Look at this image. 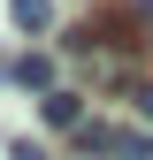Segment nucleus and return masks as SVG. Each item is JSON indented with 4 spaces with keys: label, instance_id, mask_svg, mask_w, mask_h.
Masks as SVG:
<instances>
[{
    "label": "nucleus",
    "instance_id": "obj_7",
    "mask_svg": "<svg viewBox=\"0 0 153 160\" xmlns=\"http://www.w3.org/2000/svg\"><path fill=\"white\" fill-rule=\"evenodd\" d=\"M15 160H46V152H38V145H31V137H23V145H15Z\"/></svg>",
    "mask_w": 153,
    "mask_h": 160
},
{
    "label": "nucleus",
    "instance_id": "obj_2",
    "mask_svg": "<svg viewBox=\"0 0 153 160\" xmlns=\"http://www.w3.org/2000/svg\"><path fill=\"white\" fill-rule=\"evenodd\" d=\"M15 84H31V92H54V53H23V61H15Z\"/></svg>",
    "mask_w": 153,
    "mask_h": 160
},
{
    "label": "nucleus",
    "instance_id": "obj_8",
    "mask_svg": "<svg viewBox=\"0 0 153 160\" xmlns=\"http://www.w3.org/2000/svg\"><path fill=\"white\" fill-rule=\"evenodd\" d=\"M145 15H153V0H145Z\"/></svg>",
    "mask_w": 153,
    "mask_h": 160
},
{
    "label": "nucleus",
    "instance_id": "obj_1",
    "mask_svg": "<svg viewBox=\"0 0 153 160\" xmlns=\"http://www.w3.org/2000/svg\"><path fill=\"white\" fill-rule=\"evenodd\" d=\"M46 122L54 130H84V99L76 92H46Z\"/></svg>",
    "mask_w": 153,
    "mask_h": 160
},
{
    "label": "nucleus",
    "instance_id": "obj_3",
    "mask_svg": "<svg viewBox=\"0 0 153 160\" xmlns=\"http://www.w3.org/2000/svg\"><path fill=\"white\" fill-rule=\"evenodd\" d=\"M8 15H15V31H46L54 23V0H8Z\"/></svg>",
    "mask_w": 153,
    "mask_h": 160
},
{
    "label": "nucleus",
    "instance_id": "obj_6",
    "mask_svg": "<svg viewBox=\"0 0 153 160\" xmlns=\"http://www.w3.org/2000/svg\"><path fill=\"white\" fill-rule=\"evenodd\" d=\"M130 107H138L145 122H153V84H130Z\"/></svg>",
    "mask_w": 153,
    "mask_h": 160
},
{
    "label": "nucleus",
    "instance_id": "obj_4",
    "mask_svg": "<svg viewBox=\"0 0 153 160\" xmlns=\"http://www.w3.org/2000/svg\"><path fill=\"white\" fill-rule=\"evenodd\" d=\"M115 160H153V130H115Z\"/></svg>",
    "mask_w": 153,
    "mask_h": 160
},
{
    "label": "nucleus",
    "instance_id": "obj_5",
    "mask_svg": "<svg viewBox=\"0 0 153 160\" xmlns=\"http://www.w3.org/2000/svg\"><path fill=\"white\" fill-rule=\"evenodd\" d=\"M76 152H115V130L107 122H84V130H76Z\"/></svg>",
    "mask_w": 153,
    "mask_h": 160
}]
</instances>
